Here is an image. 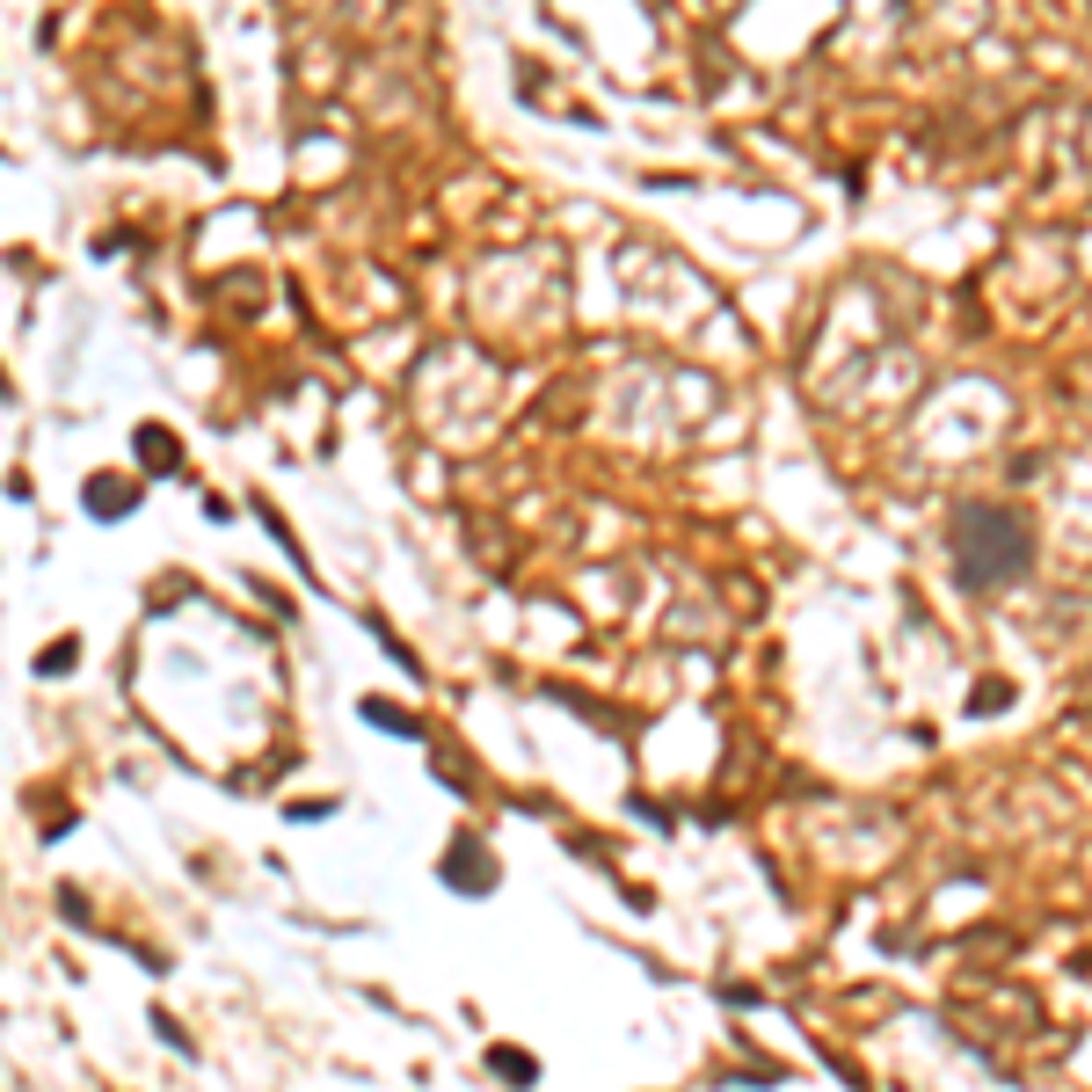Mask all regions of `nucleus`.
I'll use <instances>...</instances> for the list:
<instances>
[{"mask_svg": "<svg viewBox=\"0 0 1092 1092\" xmlns=\"http://www.w3.org/2000/svg\"><path fill=\"white\" fill-rule=\"evenodd\" d=\"M1019 569H1027V524H1019L1012 510L969 502V510L954 517V576H962L969 591H997V583L1019 576Z\"/></svg>", "mask_w": 1092, "mask_h": 1092, "instance_id": "obj_1", "label": "nucleus"}, {"mask_svg": "<svg viewBox=\"0 0 1092 1092\" xmlns=\"http://www.w3.org/2000/svg\"><path fill=\"white\" fill-rule=\"evenodd\" d=\"M139 459H153V467H175V445H168L161 430H139Z\"/></svg>", "mask_w": 1092, "mask_h": 1092, "instance_id": "obj_3", "label": "nucleus"}, {"mask_svg": "<svg viewBox=\"0 0 1092 1092\" xmlns=\"http://www.w3.org/2000/svg\"><path fill=\"white\" fill-rule=\"evenodd\" d=\"M445 874H452V882H459V889H481V882H489V867H481V845H474V838H467V845H459V852H452V860H445Z\"/></svg>", "mask_w": 1092, "mask_h": 1092, "instance_id": "obj_2", "label": "nucleus"}, {"mask_svg": "<svg viewBox=\"0 0 1092 1092\" xmlns=\"http://www.w3.org/2000/svg\"><path fill=\"white\" fill-rule=\"evenodd\" d=\"M496 1064H502V1078H510V1086H532V1064H524V1056H517V1049H502Z\"/></svg>", "mask_w": 1092, "mask_h": 1092, "instance_id": "obj_4", "label": "nucleus"}]
</instances>
